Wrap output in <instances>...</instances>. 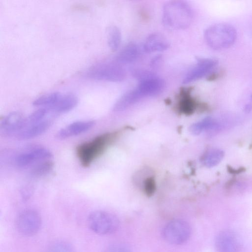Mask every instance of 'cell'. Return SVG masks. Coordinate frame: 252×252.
Wrapping results in <instances>:
<instances>
[{
  "instance_id": "obj_1",
  "label": "cell",
  "mask_w": 252,
  "mask_h": 252,
  "mask_svg": "<svg viewBox=\"0 0 252 252\" xmlns=\"http://www.w3.org/2000/svg\"><path fill=\"white\" fill-rule=\"evenodd\" d=\"M119 135L120 132L117 131L106 132L78 145L76 154L81 165L89 167L115 142Z\"/></svg>"
},
{
  "instance_id": "obj_2",
  "label": "cell",
  "mask_w": 252,
  "mask_h": 252,
  "mask_svg": "<svg viewBox=\"0 0 252 252\" xmlns=\"http://www.w3.org/2000/svg\"><path fill=\"white\" fill-rule=\"evenodd\" d=\"M190 5L184 1L173 0L163 7L162 22L167 28L172 30H184L188 28L192 19Z\"/></svg>"
},
{
  "instance_id": "obj_3",
  "label": "cell",
  "mask_w": 252,
  "mask_h": 252,
  "mask_svg": "<svg viewBox=\"0 0 252 252\" xmlns=\"http://www.w3.org/2000/svg\"><path fill=\"white\" fill-rule=\"evenodd\" d=\"M237 36L235 29L230 25L218 24L208 27L204 32L207 44L215 50H221L231 46Z\"/></svg>"
},
{
  "instance_id": "obj_4",
  "label": "cell",
  "mask_w": 252,
  "mask_h": 252,
  "mask_svg": "<svg viewBox=\"0 0 252 252\" xmlns=\"http://www.w3.org/2000/svg\"><path fill=\"white\" fill-rule=\"evenodd\" d=\"M87 223L92 231L103 235L114 233L120 225L119 220L115 215L103 211L92 212L88 216Z\"/></svg>"
},
{
  "instance_id": "obj_5",
  "label": "cell",
  "mask_w": 252,
  "mask_h": 252,
  "mask_svg": "<svg viewBox=\"0 0 252 252\" xmlns=\"http://www.w3.org/2000/svg\"><path fill=\"white\" fill-rule=\"evenodd\" d=\"M85 76L95 80L120 82L125 77V72L117 62H108L97 64L89 68Z\"/></svg>"
},
{
  "instance_id": "obj_6",
  "label": "cell",
  "mask_w": 252,
  "mask_h": 252,
  "mask_svg": "<svg viewBox=\"0 0 252 252\" xmlns=\"http://www.w3.org/2000/svg\"><path fill=\"white\" fill-rule=\"evenodd\" d=\"M162 234L167 242L174 245H180L189 239L191 234V227L184 220H174L165 225Z\"/></svg>"
},
{
  "instance_id": "obj_7",
  "label": "cell",
  "mask_w": 252,
  "mask_h": 252,
  "mask_svg": "<svg viewBox=\"0 0 252 252\" xmlns=\"http://www.w3.org/2000/svg\"><path fill=\"white\" fill-rule=\"evenodd\" d=\"M41 225V217L33 210H26L18 216L16 226L18 232L23 235L31 236L37 233Z\"/></svg>"
},
{
  "instance_id": "obj_8",
  "label": "cell",
  "mask_w": 252,
  "mask_h": 252,
  "mask_svg": "<svg viewBox=\"0 0 252 252\" xmlns=\"http://www.w3.org/2000/svg\"><path fill=\"white\" fill-rule=\"evenodd\" d=\"M52 154L47 149L40 146H32L18 154L15 158V164L19 167L29 166L34 162L49 159Z\"/></svg>"
},
{
  "instance_id": "obj_9",
  "label": "cell",
  "mask_w": 252,
  "mask_h": 252,
  "mask_svg": "<svg viewBox=\"0 0 252 252\" xmlns=\"http://www.w3.org/2000/svg\"><path fill=\"white\" fill-rule=\"evenodd\" d=\"M191 87L181 88L178 94L177 111L181 114L186 115L192 114L197 109L205 110L208 106L204 103L198 102L192 97L191 93Z\"/></svg>"
},
{
  "instance_id": "obj_10",
  "label": "cell",
  "mask_w": 252,
  "mask_h": 252,
  "mask_svg": "<svg viewBox=\"0 0 252 252\" xmlns=\"http://www.w3.org/2000/svg\"><path fill=\"white\" fill-rule=\"evenodd\" d=\"M215 247L218 252H239L241 243L237 234L230 229L221 231L215 239Z\"/></svg>"
},
{
  "instance_id": "obj_11",
  "label": "cell",
  "mask_w": 252,
  "mask_h": 252,
  "mask_svg": "<svg viewBox=\"0 0 252 252\" xmlns=\"http://www.w3.org/2000/svg\"><path fill=\"white\" fill-rule=\"evenodd\" d=\"M27 125V118L20 112H13L8 114L1 121L0 131L7 136H16Z\"/></svg>"
},
{
  "instance_id": "obj_12",
  "label": "cell",
  "mask_w": 252,
  "mask_h": 252,
  "mask_svg": "<svg viewBox=\"0 0 252 252\" xmlns=\"http://www.w3.org/2000/svg\"><path fill=\"white\" fill-rule=\"evenodd\" d=\"M165 85V82L161 78L153 75H147L141 79L135 89L142 98L160 94L163 90Z\"/></svg>"
},
{
  "instance_id": "obj_13",
  "label": "cell",
  "mask_w": 252,
  "mask_h": 252,
  "mask_svg": "<svg viewBox=\"0 0 252 252\" xmlns=\"http://www.w3.org/2000/svg\"><path fill=\"white\" fill-rule=\"evenodd\" d=\"M217 64V61L214 59L198 58L196 64L185 77L183 83H189L203 77L215 67Z\"/></svg>"
},
{
  "instance_id": "obj_14",
  "label": "cell",
  "mask_w": 252,
  "mask_h": 252,
  "mask_svg": "<svg viewBox=\"0 0 252 252\" xmlns=\"http://www.w3.org/2000/svg\"><path fill=\"white\" fill-rule=\"evenodd\" d=\"M95 124L93 121H81L73 122L60 130L56 134L59 139H64L77 135L90 129Z\"/></svg>"
},
{
  "instance_id": "obj_15",
  "label": "cell",
  "mask_w": 252,
  "mask_h": 252,
  "mask_svg": "<svg viewBox=\"0 0 252 252\" xmlns=\"http://www.w3.org/2000/svg\"><path fill=\"white\" fill-rule=\"evenodd\" d=\"M78 102V98L72 94H61L55 103L47 108L52 114L65 113L73 109Z\"/></svg>"
},
{
  "instance_id": "obj_16",
  "label": "cell",
  "mask_w": 252,
  "mask_h": 252,
  "mask_svg": "<svg viewBox=\"0 0 252 252\" xmlns=\"http://www.w3.org/2000/svg\"><path fill=\"white\" fill-rule=\"evenodd\" d=\"M51 125V121L45 119L41 122L27 125L17 135L19 140H27L36 137L46 131Z\"/></svg>"
},
{
  "instance_id": "obj_17",
  "label": "cell",
  "mask_w": 252,
  "mask_h": 252,
  "mask_svg": "<svg viewBox=\"0 0 252 252\" xmlns=\"http://www.w3.org/2000/svg\"><path fill=\"white\" fill-rule=\"evenodd\" d=\"M170 44L162 35L154 33L149 35L143 45V49L147 53L163 51L167 49Z\"/></svg>"
},
{
  "instance_id": "obj_18",
  "label": "cell",
  "mask_w": 252,
  "mask_h": 252,
  "mask_svg": "<svg viewBox=\"0 0 252 252\" xmlns=\"http://www.w3.org/2000/svg\"><path fill=\"white\" fill-rule=\"evenodd\" d=\"M140 54L139 47L135 43H129L119 53L116 62L119 63H131L136 60Z\"/></svg>"
},
{
  "instance_id": "obj_19",
  "label": "cell",
  "mask_w": 252,
  "mask_h": 252,
  "mask_svg": "<svg viewBox=\"0 0 252 252\" xmlns=\"http://www.w3.org/2000/svg\"><path fill=\"white\" fill-rule=\"evenodd\" d=\"M218 127L219 125L215 120L211 117H206L192 124L189 130L194 135H199L204 131L216 129Z\"/></svg>"
},
{
  "instance_id": "obj_20",
  "label": "cell",
  "mask_w": 252,
  "mask_h": 252,
  "mask_svg": "<svg viewBox=\"0 0 252 252\" xmlns=\"http://www.w3.org/2000/svg\"><path fill=\"white\" fill-rule=\"evenodd\" d=\"M54 166V162L49 159L40 161L32 168L30 175L36 178L42 177L49 174Z\"/></svg>"
},
{
  "instance_id": "obj_21",
  "label": "cell",
  "mask_w": 252,
  "mask_h": 252,
  "mask_svg": "<svg viewBox=\"0 0 252 252\" xmlns=\"http://www.w3.org/2000/svg\"><path fill=\"white\" fill-rule=\"evenodd\" d=\"M224 157V152L220 149H214L207 151L202 158V163L208 167L219 164Z\"/></svg>"
},
{
  "instance_id": "obj_22",
  "label": "cell",
  "mask_w": 252,
  "mask_h": 252,
  "mask_svg": "<svg viewBox=\"0 0 252 252\" xmlns=\"http://www.w3.org/2000/svg\"><path fill=\"white\" fill-rule=\"evenodd\" d=\"M107 40L112 51H115L118 49L121 42V33L117 27L111 26L108 28Z\"/></svg>"
},
{
  "instance_id": "obj_23",
  "label": "cell",
  "mask_w": 252,
  "mask_h": 252,
  "mask_svg": "<svg viewBox=\"0 0 252 252\" xmlns=\"http://www.w3.org/2000/svg\"><path fill=\"white\" fill-rule=\"evenodd\" d=\"M62 94L59 92H53L43 94L33 102L35 106H42L49 108L58 100Z\"/></svg>"
},
{
  "instance_id": "obj_24",
  "label": "cell",
  "mask_w": 252,
  "mask_h": 252,
  "mask_svg": "<svg viewBox=\"0 0 252 252\" xmlns=\"http://www.w3.org/2000/svg\"><path fill=\"white\" fill-rule=\"evenodd\" d=\"M49 114L51 113L47 108H41L27 118V125L36 123L46 119V116Z\"/></svg>"
},
{
  "instance_id": "obj_25",
  "label": "cell",
  "mask_w": 252,
  "mask_h": 252,
  "mask_svg": "<svg viewBox=\"0 0 252 252\" xmlns=\"http://www.w3.org/2000/svg\"><path fill=\"white\" fill-rule=\"evenodd\" d=\"M45 252H74V250L67 242L57 241L51 244Z\"/></svg>"
},
{
  "instance_id": "obj_26",
  "label": "cell",
  "mask_w": 252,
  "mask_h": 252,
  "mask_svg": "<svg viewBox=\"0 0 252 252\" xmlns=\"http://www.w3.org/2000/svg\"><path fill=\"white\" fill-rule=\"evenodd\" d=\"M144 189L148 196L152 195L156 190V182L154 177H150L146 179L143 183Z\"/></svg>"
},
{
  "instance_id": "obj_27",
  "label": "cell",
  "mask_w": 252,
  "mask_h": 252,
  "mask_svg": "<svg viewBox=\"0 0 252 252\" xmlns=\"http://www.w3.org/2000/svg\"><path fill=\"white\" fill-rule=\"evenodd\" d=\"M104 252H131L129 248L123 244H115L107 248Z\"/></svg>"
},
{
  "instance_id": "obj_28",
  "label": "cell",
  "mask_w": 252,
  "mask_h": 252,
  "mask_svg": "<svg viewBox=\"0 0 252 252\" xmlns=\"http://www.w3.org/2000/svg\"><path fill=\"white\" fill-rule=\"evenodd\" d=\"M32 189L29 188H26L21 190V196L23 200H27L32 196Z\"/></svg>"
},
{
  "instance_id": "obj_29",
  "label": "cell",
  "mask_w": 252,
  "mask_h": 252,
  "mask_svg": "<svg viewBox=\"0 0 252 252\" xmlns=\"http://www.w3.org/2000/svg\"><path fill=\"white\" fill-rule=\"evenodd\" d=\"M220 75L219 73L214 72L211 74L208 75L207 77V80L209 81H214L217 79H218Z\"/></svg>"
},
{
  "instance_id": "obj_30",
  "label": "cell",
  "mask_w": 252,
  "mask_h": 252,
  "mask_svg": "<svg viewBox=\"0 0 252 252\" xmlns=\"http://www.w3.org/2000/svg\"><path fill=\"white\" fill-rule=\"evenodd\" d=\"M228 170H229V172H230V173H239L241 172H242L244 171V168H239L237 170H235L234 169H233L232 167H228Z\"/></svg>"
}]
</instances>
